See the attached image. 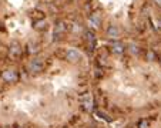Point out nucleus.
<instances>
[{"label":"nucleus","instance_id":"nucleus-1","mask_svg":"<svg viewBox=\"0 0 161 128\" xmlns=\"http://www.w3.org/2000/svg\"><path fill=\"white\" fill-rule=\"evenodd\" d=\"M70 87L67 83H60L56 78L24 86L10 93L3 101L2 108L10 111L13 117L22 115L23 118H33L39 121H52L56 117L53 107L67 106Z\"/></svg>","mask_w":161,"mask_h":128},{"label":"nucleus","instance_id":"nucleus-2","mask_svg":"<svg viewBox=\"0 0 161 128\" xmlns=\"http://www.w3.org/2000/svg\"><path fill=\"white\" fill-rule=\"evenodd\" d=\"M155 2H157V3H158V4H161V0H155Z\"/></svg>","mask_w":161,"mask_h":128}]
</instances>
